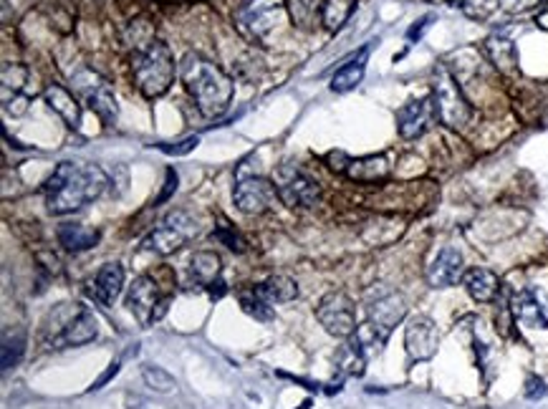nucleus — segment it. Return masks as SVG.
I'll return each instance as SVG.
<instances>
[{"mask_svg": "<svg viewBox=\"0 0 548 409\" xmlns=\"http://www.w3.org/2000/svg\"><path fill=\"white\" fill-rule=\"evenodd\" d=\"M438 117L432 99H410L397 111V129L405 139H417L429 129L432 119Z\"/></svg>", "mask_w": 548, "mask_h": 409, "instance_id": "nucleus-13", "label": "nucleus"}, {"mask_svg": "<svg viewBox=\"0 0 548 409\" xmlns=\"http://www.w3.org/2000/svg\"><path fill=\"white\" fill-rule=\"evenodd\" d=\"M440 333L435 321L427 316H414L405 329V347L412 362H427L438 354Z\"/></svg>", "mask_w": 548, "mask_h": 409, "instance_id": "nucleus-11", "label": "nucleus"}, {"mask_svg": "<svg viewBox=\"0 0 548 409\" xmlns=\"http://www.w3.org/2000/svg\"><path fill=\"white\" fill-rule=\"evenodd\" d=\"M429 23H432V15H425V18H420V20H417V26H412L410 33H407V36H410V41L420 38V36L425 33V29L429 26Z\"/></svg>", "mask_w": 548, "mask_h": 409, "instance_id": "nucleus-40", "label": "nucleus"}, {"mask_svg": "<svg viewBox=\"0 0 548 409\" xmlns=\"http://www.w3.org/2000/svg\"><path fill=\"white\" fill-rule=\"evenodd\" d=\"M432 102H435V111L442 124L460 129L470 121L472 106L468 104L455 76L442 63L435 69V78H432Z\"/></svg>", "mask_w": 548, "mask_h": 409, "instance_id": "nucleus-4", "label": "nucleus"}, {"mask_svg": "<svg viewBox=\"0 0 548 409\" xmlns=\"http://www.w3.org/2000/svg\"><path fill=\"white\" fill-rule=\"evenodd\" d=\"M159 301H162V299H159V288H157L154 278H150V275L135 278V283L127 290V308H129L144 326H152L154 323V311H157Z\"/></svg>", "mask_w": 548, "mask_h": 409, "instance_id": "nucleus-14", "label": "nucleus"}, {"mask_svg": "<svg viewBox=\"0 0 548 409\" xmlns=\"http://www.w3.org/2000/svg\"><path fill=\"white\" fill-rule=\"evenodd\" d=\"M286 0H248L238 11V29L243 30L248 38L260 41L281 23L286 13Z\"/></svg>", "mask_w": 548, "mask_h": 409, "instance_id": "nucleus-9", "label": "nucleus"}, {"mask_svg": "<svg viewBox=\"0 0 548 409\" xmlns=\"http://www.w3.org/2000/svg\"><path fill=\"white\" fill-rule=\"evenodd\" d=\"M275 192L278 200L289 208H311L319 200V184L308 177L304 169L293 165H283L275 169Z\"/></svg>", "mask_w": 548, "mask_h": 409, "instance_id": "nucleus-7", "label": "nucleus"}, {"mask_svg": "<svg viewBox=\"0 0 548 409\" xmlns=\"http://www.w3.org/2000/svg\"><path fill=\"white\" fill-rule=\"evenodd\" d=\"M233 200H235V208L245 215H260L274 208L278 192H275L274 182L263 175H238Z\"/></svg>", "mask_w": 548, "mask_h": 409, "instance_id": "nucleus-10", "label": "nucleus"}, {"mask_svg": "<svg viewBox=\"0 0 548 409\" xmlns=\"http://www.w3.org/2000/svg\"><path fill=\"white\" fill-rule=\"evenodd\" d=\"M344 175L356 182H380L389 175V162L381 154H372V157H362V160L349 157V162L344 167Z\"/></svg>", "mask_w": 548, "mask_h": 409, "instance_id": "nucleus-20", "label": "nucleus"}, {"mask_svg": "<svg viewBox=\"0 0 548 409\" xmlns=\"http://www.w3.org/2000/svg\"><path fill=\"white\" fill-rule=\"evenodd\" d=\"M129 409H144V407H142V402H139V399H135V402L129 405Z\"/></svg>", "mask_w": 548, "mask_h": 409, "instance_id": "nucleus-41", "label": "nucleus"}, {"mask_svg": "<svg viewBox=\"0 0 548 409\" xmlns=\"http://www.w3.org/2000/svg\"><path fill=\"white\" fill-rule=\"evenodd\" d=\"M109 177L102 167L61 162L44 184L46 208L53 215H69L104 195Z\"/></svg>", "mask_w": 548, "mask_h": 409, "instance_id": "nucleus-1", "label": "nucleus"}, {"mask_svg": "<svg viewBox=\"0 0 548 409\" xmlns=\"http://www.w3.org/2000/svg\"><path fill=\"white\" fill-rule=\"evenodd\" d=\"M513 316L528 329H548V306L533 288H523L513 299Z\"/></svg>", "mask_w": 548, "mask_h": 409, "instance_id": "nucleus-15", "label": "nucleus"}, {"mask_svg": "<svg viewBox=\"0 0 548 409\" xmlns=\"http://www.w3.org/2000/svg\"><path fill=\"white\" fill-rule=\"evenodd\" d=\"M213 241L223 242L225 248H230L233 253H245V248H248V242H245V238L235 230L233 225H217L213 230Z\"/></svg>", "mask_w": 548, "mask_h": 409, "instance_id": "nucleus-33", "label": "nucleus"}, {"mask_svg": "<svg viewBox=\"0 0 548 409\" xmlns=\"http://www.w3.org/2000/svg\"><path fill=\"white\" fill-rule=\"evenodd\" d=\"M177 182H180L177 172H175V169L169 167L168 177H165V190H162V192H159V197H157V205H159V202H168L169 197L177 192Z\"/></svg>", "mask_w": 548, "mask_h": 409, "instance_id": "nucleus-38", "label": "nucleus"}, {"mask_svg": "<svg viewBox=\"0 0 548 409\" xmlns=\"http://www.w3.org/2000/svg\"><path fill=\"white\" fill-rule=\"evenodd\" d=\"M366 59H369V45H364L356 56L351 61H347L339 71L331 78V91L336 94H347V91L356 89L362 84L366 71Z\"/></svg>", "mask_w": 548, "mask_h": 409, "instance_id": "nucleus-21", "label": "nucleus"}, {"mask_svg": "<svg viewBox=\"0 0 548 409\" xmlns=\"http://www.w3.org/2000/svg\"><path fill=\"white\" fill-rule=\"evenodd\" d=\"M44 102H46L48 109H53L71 129H78V127H81V106H78V99L71 91H66L63 86H56V84H53V86H48V89L44 91Z\"/></svg>", "mask_w": 548, "mask_h": 409, "instance_id": "nucleus-17", "label": "nucleus"}, {"mask_svg": "<svg viewBox=\"0 0 548 409\" xmlns=\"http://www.w3.org/2000/svg\"><path fill=\"white\" fill-rule=\"evenodd\" d=\"M71 89L86 102V106L104 124H114L117 121L119 109H117V99H114V91L109 86L107 78H102L92 69H81V71L71 76Z\"/></svg>", "mask_w": 548, "mask_h": 409, "instance_id": "nucleus-6", "label": "nucleus"}, {"mask_svg": "<svg viewBox=\"0 0 548 409\" xmlns=\"http://www.w3.org/2000/svg\"><path fill=\"white\" fill-rule=\"evenodd\" d=\"M546 392H548L546 381L541 377L526 379V397H528V399H541V397H546Z\"/></svg>", "mask_w": 548, "mask_h": 409, "instance_id": "nucleus-37", "label": "nucleus"}, {"mask_svg": "<svg viewBox=\"0 0 548 409\" xmlns=\"http://www.w3.org/2000/svg\"><path fill=\"white\" fill-rule=\"evenodd\" d=\"M462 281H465L468 293H470L478 303L493 301L495 293H498V288H501L498 275L493 271H487V268H472V271H468L462 275Z\"/></svg>", "mask_w": 548, "mask_h": 409, "instance_id": "nucleus-24", "label": "nucleus"}, {"mask_svg": "<svg viewBox=\"0 0 548 409\" xmlns=\"http://www.w3.org/2000/svg\"><path fill=\"white\" fill-rule=\"evenodd\" d=\"M23 351H26V336H23V333L5 336V339H3V356H0L3 372H8V369L18 366V362L23 359Z\"/></svg>", "mask_w": 548, "mask_h": 409, "instance_id": "nucleus-31", "label": "nucleus"}, {"mask_svg": "<svg viewBox=\"0 0 548 409\" xmlns=\"http://www.w3.org/2000/svg\"><path fill=\"white\" fill-rule=\"evenodd\" d=\"M316 316L336 339H351L356 331V308L344 290H329L316 306Z\"/></svg>", "mask_w": 548, "mask_h": 409, "instance_id": "nucleus-8", "label": "nucleus"}, {"mask_svg": "<svg viewBox=\"0 0 548 409\" xmlns=\"http://www.w3.org/2000/svg\"><path fill=\"white\" fill-rule=\"evenodd\" d=\"M122 288H124L122 263H107V266L99 268L96 278H94V296H96V301L104 303V306L114 303L117 301V296L122 293Z\"/></svg>", "mask_w": 548, "mask_h": 409, "instance_id": "nucleus-18", "label": "nucleus"}, {"mask_svg": "<svg viewBox=\"0 0 548 409\" xmlns=\"http://www.w3.org/2000/svg\"><path fill=\"white\" fill-rule=\"evenodd\" d=\"M29 81V69L20 63H5L3 66V91L13 89V96H20V91Z\"/></svg>", "mask_w": 548, "mask_h": 409, "instance_id": "nucleus-32", "label": "nucleus"}, {"mask_svg": "<svg viewBox=\"0 0 548 409\" xmlns=\"http://www.w3.org/2000/svg\"><path fill=\"white\" fill-rule=\"evenodd\" d=\"M96 333H99V326H96L94 314L92 311H86V308H81L77 316L66 321L61 341L63 344H69V347H84V344H89V341L96 339Z\"/></svg>", "mask_w": 548, "mask_h": 409, "instance_id": "nucleus-19", "label": "nucleus"}, {"mask_svg": "<svg viewBox=\"0 0 548 409\" xmlns=\"http://www.w3.org/2000/svg\"><path fill=\"white\" fill-rule=\"evenodd\" d=\"M462 278V256L455 248H445L427 268V283L432 288H450Z\"/></svg>", "mask_w": 548, "mask_h": 409, "instance_id": "nucleus-16", "label": "nucleus"}, {"mask_svg": "<svg viewBox=\"0 0 548 409\" xmlns=\"http://www.w3.org/2000/svg\"><path fill=\"white\" fill-rule=\"evenodd\" d=\"M548 0H501V5L508 13H523V11H531L536 5H544Z\"/></svg>", "mask_w": 548, "mask_h": 409, "instance_id": "nucleus-36", "label": "nucleus"}, {"mask_svg": "<svg viewBox=\"0 0 548 409\" xmlns=\"http://www.w3.org/2000/svg\"><path fill=\"white\" fill-rule=\"evenodd\" d=\"M180 76L187 94L195 99L200 114L208 119L220 117L233 102V81L215 63L198 53H187L180 61Z\"/></svg>", "mask_w": 548, "mask_h": 409, "instance_id": "nucleus-2", "label": "nucleus"}, {"mask_svg": "<svg viewBox=\"0 0 548 409\" xmlns=\"http://www.w3.org/2000/svg\"><path fill=\"white\" fill-rule=\"evenodd\" d=\"M286 5H289L290 18H293V26L304 30L311 29L321 15V11H323L321 0H289Z\"/></svg>", "mask_w": 548, "mask_h": 409, "instance_id": "nucleus-28", "label": "nucleus"}, {"mask_svg": "<svg viewBox=\"0 0 548 409\" xmlns=\"http://www.w3.org/2000/svg\"><path fill=\"white\" fill-rule=\"evenodd\" d=\"M198 136H187L184 142H180V144H175V147H169V144H157L162 151H168V154H187V151H192L195 147H198Z\"/></svg>", "mask_w": 548, "mask_h": 409, "instance_id": "nucleus-39", "label": "nucleus"}, {"mask_svg": "<svg viewBox=\"0 0 548 409\" xmlns=\"http://www.w3.org/2000/svg\"><path fill=\"white\" fill-rule=\"evenodd\" d=\"M366 314H369V323H372V326L380 331L381 339L387 341L389 333L395 331L397 323L407 316V303H405V299H402L399 293L387 290V293L377 296L374 301H369Z\"/></svg>", "mask_w": 548, "mask_h": 409, "instance_id": "nucleus-12", "label": "nucleus"}, {"mask_svg": "<svg viewBox=\"0 0 548 409\" xmlns=\"http://www.w3.org/2000/svg\"><path fill=\"white\" fill-rule=\"evenodd\" d=\"M487 53H490V59H493V63H495L501 71H516L518 51L511 38L498 36V33L490 36V38H487Z\"/></svg>", "mask_w": 548, "mask_h": 409, "instance_id": "nucleus-27", "label": "nucleus"}, {"mask_svg": "<svg viewBox=\"0 0 548 409\" xmlns=\"http://www.w3.org/2000/svg\"><path fill=\"white\" fill-rule=\"evenodd\" d=\"M351 11H354V0H323L321 20L329 30H339L349 20Z\"/></svg>", "mask_w": 548, "mask_h": 409, "instance_id": "nucleus-29", "label": "nucleus"}, {"mask_svg": "<svg viewBox=\"0 0 548 409\" xmlns=\"http://www.w3.org/2000/svg\"><path fill=\"white\" fill-rule=\"evenodd\" d=\"M253 290H256V296H258L260 301L271 303V306L299 299V286H296V281L289 278V275H271V278H266V281L258 283Z\"/></svg>", "mask_w": 548, "mask_h": 409, "instance_id": "nucleus-22", "label": "nucleus"}, {"mask_svg": "<svg viewBox=\"0 0 548 409\" xmlns=\"http://www.w3.org/2000/svg\"><path fill=\"white\" fill-rule=\"evenodd\" d=\"M99 238H102L99 230H92V227L81 225V223H63V225H59V242L66 250H74V253H84V250L96 248Z\"/></svg>", "mask_w": 548, "mask_h": 409, "instance_id": "nucleus-23", "label": "nucleus"}, {"mask_svg": "<svg viewBox=\"0 0 548 409\" xmlns=\"http://www.w3.org/2000/svg\"><path fill=\"white\" fill-rule=\"evenodd\" d=\"M241 303L243 308L250 314V316L260 318V321H271L274 318V311H271V303L260 301L256 296V290H248V293H241Z\"/></svg>", "mask_w": 548, "mask_h": 409, "instance_id": "nucleus-34", "label": "nucleus"}, {"mask_svg": "<svg viewBox=\"0 0 548 409\" xmlns=\"http://www.w3.org/2000/svg\"><path fill=\"white\" fill-rule=\"evenodd\" d=\"M142 379H144V384L152 389V392H172L175 387H177V381H175V377L169 374V372H165L162 366H152V364H144L142 366Z\"/></svg>", "mask_w": 548, "mask_h": 409, "instance_id": "nucleus-30", "label": "nucleus"}, {"mask_svg": "<svg viewBox=\"0 0 548 409\" xmlns=\"http://www.w3.org/2000/svg\"><path fill=\"white\" fill-rule=\"evenodd\" d=\"M198 220L184 210H175L162 217V223L144 238V248L157 256H172L184 242L198 235Z\"/></svg>", "mask_w": 548, "mask_h": 409, "instance_id": "nucleus-5", "label": "nucleus"}, {"mask_svg": "<svg viewBox=\"0 0 548 409\" xmlns=\"http://www.w3.org/2000/svg\"><path fill=\"white\" fill-rule=\"evenodd\" d=\"M132 71L137 78L139 91L147 99L162 96L175 81V59L169 45L154 38L144 45H137L132 53Z\"/></svg>", "mask_w": 548, "mask_h": 409, "instance_id": "nucleus-3", "label": "nucleus"}, {"mask_svg": "<svg viewBox=\"0 0 548 409\" xmlns=\"http://www.w3.org/2000/svg\"><path fill=\"white\" fill-rule=\"evenodd\" d=\"M223 271V260L213 250H200L190 258V278L200 286H210Z\"/></svg>", "mask_w": 548, "mask_h": 409, "instance_id": "nucleus-25", "label": "nucleus"}, {"mask_svg": "<svg viewBox=\"0 0 548 409\" xmlns=\"http://www.w3.org/2000/svg\"><path fill=\"white\" fill-rule=\"evenodd\" d=\"M119 369H122V359H114V362L107 366V372H104V374H102V377L96 379L92 387H89V392H99V389H104L109 381L117 377V374H119Z\"/></svg>", "mask_w": 548, "mask_h": 409, "instance_id": "nucleus-35", "label": "nucleus"}, {"mask_svg": "<svg viewBox=\"0 0 548 409\" xmlns=\"http://www.w3.org/2000/svg\"><path fill=\"white\" fill-rule=\"evenodd\" d=\"M336 366L344 377H362L366 366V354L364 347L351 336L344 347L339 348V356H336Z\"/></svg>", "mask_w": 548, "mask_h": 409, "instance_id": "nucleus-26", "label": "nucleus"}]
</instances>
